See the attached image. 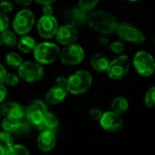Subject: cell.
Listing matches in <instances>:
<instances>
[{"label":"cell","mask_w":155,"mask_h":155,"mask_svg":"<svg viewBox=\"0 0 155 155\" xmlns=\"http://www.w3.org/2000/svg\"><path fill=\"white\" fill-rule=\"evenodd\" d=\"M85 57L84 49L77 44L66 46L60 52L59 58L63 64L66 65H78Z\"/></svg>","instance_id":"obj_9"},{"label":"cell","mask_w":155,"mask_h":155,"mask_svg":"<svg viewBox=\"0 0 155 155\" xmlns=\"http://www.w3.org/2000/svg\"><path fill=\"white\" fill-rule=\"evenodd\" d=\"M38 32L39 36L45 39L52 38L58 28V21L55 17H45L42 16L38 22Z\"/></svg>","instance_id":"obj_11"},{"label":"cell","mask_w":155,"mask_h":155,"mask_svg":"<svg viewBox=\"0 0 155 155\" xmlns=\"http://www.w3.org/2000/svg\"><path fill=\"white\" fill-rule=\"evenodd\" d=\"M64 20L67 22V25L72 26L75 28H81L87 23L88 13L79 8H71L65 12Z\"/></svg>","instance_id":"obj_13"},{"label":"cell","mask_w":155,"mask_h":155,"mask_svg":"<svg viewBox=\"0 0 155 155\" xmlns=\"http://www.w3.org/2000/svg\"><path fill=\"white\" fill-rule=\"evenodd\" d=\"M35 24V16L29 9L20 10L13 20V29L18 35L28 34Z\"/></svg>","instance_id":"obj_6"},{"label":"cell","mask_w":155,"mask_h":155,"mask_svg":"<svg viewBox=\"0 0 155 155\" xmlns=\"http://www.w3.org/2000/svg\"><path fill=\"white\" fill-rule=\"evenodd\" d=\"M116 33L120 39L127 42H130L134 44H141L145 41L144 34L140 29H138L137 28L127 22H122L118 24L116 28Z\"/></svg>","instance_id":"obj_7"},{"label":"cell","mask_w":155,"mask_h":155,"mask_svg":"<svg viewBox=\"0 0 155 155\" xmlns=\"http://www.w3.org/2000/svg\"><path fill=\"white\" fill-rule=\"evenodd\" d=\"M22 119L16 120L12 118H5L2 121V128L4 131H7L8 133L28 131L30 123L28 122V120H25Z\"/></svg>","instance_id":"obj_15"},{"label":"cell","mask_w":155,"mask_h":155,"mask_svg":"<svg viewBox=\"0 0 155 155\" xmlns=\"http://www.w3.org/2000/svg\"><path fill=\"white\" fill-rule=\"evenodd\" d=\"M129 1H131V2H135V1H138V0H129Z\"/></svg>","instance_id":"obj_43"},{"label":"cell","mask_w":155,"mask_h":155,"mask_svg":"<svg viewBox=\"0 0 155 155\" xmlns=\"http://www.w3.org/2000/svg\"><path fill=\"white\" fill-rule=\"evenodd\" d=\"M2 114L6 118H12L16 120H20L25 115V110L21 105L16 102H6L0 108Z\"/></svg>","instance_id":"obj_16"},{"label":"cell","mask_w":155,"mask_h":155,"mask_svg":"<svg viewBox=\"0 0 155 155\" xmlns=\"http://www.w3.org/2000/svg\"><path fill=\"white\" fill-rule=\"evenodd\" d=\"M58 126V120L56 115L48 112L45 116L42 124L38 127L42 130H50L53 131Z\"/></svg>","instance_id":"obj_22"},{"label":"cell","mask_w":155,"mask_h":155,"mask_svg":"<svg viewBox=\"0 0 155 155\" xmlns=\"http://www.w3.org/2000/svg\"><path fill=\"white\" fill-rule=\"evenodd\" d=\"M101 126L110 132H117L123 128V120L120 115L113 111L104 112L100 120Z\"/></svg>","instance_id":"obj_12"},{"label":"cell","mask_w":155,"mask_h":155,"mask_svg":"<svg viewBox=\"0 0 155 155\" xmlns=\"http://www.w3.org/2000/svg\"><path fill=\"white\" fill-rule=\"evenodd\" d=\"M144 103L148 108H155V86L147 91L144 96Z\"/></svg>","instance_id":"obj_28"},{"label":"cell","mask_w":155,"mask_h":155,"mask_svg":"<svg viewBox=\"0 0 155 155\" xmlns=\"http://www.w3.org/2000/svg\"><path fill=\"white\" fill-rule=\"evenodd\" d=\"M110 50L118 55H121L125 50V46L122 41H114L110 45Z\"/></svg>","instance_id":"obj_29"},{"label":"cell","mask_w":155,"mask_h":155,"mask_svg":"<svg viewBox=\"0 0 155 155\" xmlns=\"http://www.w3.org/2000/svg\"><path fill=\"white\" fill-rule=\"evenodd\" d=\"M36 46H37V44H36L35 39L28 36H23L18 41V48L26 54L33 52L36 48Z\"/></svg>","instance_id":"obj_20"},{"label":"cell","mask_w":155,"mask_h":155,"mask_svg":"<svg viewBox=\"0 0 155 155\" xmlns=\"http://www.w3.org/2000/svg\"><path fill=\"white\" fill-rule=\"evenodd\" d=\"M35 1L40 5H43V6H46V5H50L52 3H54L56 0H35Z\"/></svg>","instance_id":"obj_40"},{"label":"cell","mask_w":155,"mask_h":155,"mask_svg":"<svg viewBox=\"0 0 155 155\" xmlns=\"http://www.w3.org/2000/svg\"><path fill=\"white\" fill-rule=\"evenodd\" d=\"M130 67V58L126 55H120L111 62L107 69L108 76L112 80L119 81L121 80L128 74Z\"/></svg>","instance_id":"obj_8"},{"label":"cell","mask_w":155,"mask_h":155,"mask_svg":"<svg viewBox=\"0 0 155 155\" xmlns=\"http://www.w3.org/2000/svg\"><path fill=\"white\" fill-rule=\"evenodd\" d=\"M14 145V140L10 133L7 131H0V148L4 151H8Z\"/></svg>","instance_id":"obj_23"},{"label":"cell","mask_w":155,"mask_h":155,"mask_svg":"<svg viewBox=\"0 0 155 155\" xmlns=\"http://www.w3.org/2000/svg\"><path fill=\"white\" fill-rule=\"evenodd\" d=\"M56 144V137L53 131L50 130H42L38 138V148L43 151L51 150Z\"/></svg>","instance_id":"obj_17"},{"label":"cell","mask_w":155,"mask_h":155,"mask_svg":"<svg viewBox=\"0 0 155 155\" xmlns=\"http://www.w3.org/2000/svg\"><path fill=\"white\" fill-rule=\"evenodd\" d=\"M0 34H1V38H2L3 44H6L8 47H14L18 44V38L13 31L7 29V30L1 32Z\"/></svg>","instance_id":"obj_24"},{"label":"cell","mask_w":155,"mask_h":155,"mask_svg":"<svg viewBox=\"0 0 155 155\" xmlns=\"http://www.w3.org/2000/svg\"><path fill=\"white\" fill-rule=\"evenodd\" d=\"M129 109V101L124 97H117L111 102V110L118 115L125 113Z\"/></svg>","instance_id":"obj_21"},{"label":"cell","mask_w":155,"mask_h":155,"mask_svg":"<svg viewBox=\"0 0 155 155\" xmlns=\"http://www.w3.org/2000/svg\"><path fill=\"white\" fill-rule=\"evenodd\" d=\"M98 42H99L101 45L105 46V45H107V44L109 43V38H108L107 37H105V36H101V37L98 38Z\"/></svg>","instance_id":"obj_39"},{"label":"cell","mask_w":155,"mask_h":155,"mask_svg":"<svg viewBox=\"0 0 155 155\" xmlns=\"http://www.w3.org/2000/svg\"><path fill=\"white\" fill-rule=\"evenodd\" d=\"M87 23L93 30L101 34H111L116 31L118 26L116 18L104 10H93L88 14Z\"/></svg>","instance_id":"obj_1"},{"label":"cell","mask_w":155,"mask_h":155,"mask_svg":"<svg viewBox=\"0 0 155 155\" xmlns=\"http://www.w3.org/2000/svg\"><path fill=\"white\" fill-rule=\"evenodd\" d=\"M100 0H79L78 8H81L86 13L92 12L94 8L97 7Z\"/></svg>","instance_id":"obj_26"},{"label":"cell","mask_w":155,"mask_h":155,"mask_svg":"<svg viewBox=\"0 0 155 155\" xmlns=\"http://www.w3.org/2000/svg\"><path fill=\"white\" fill-rule=\"evenodd\" d=\"M14 1H15L17 4H18L19 6L28 7V6H29V5L32 3L33 0H14Z\"/></svg>","instance_id":"obj_38"},{"label":"cell","mask_w":155,"mask_h":155,"mask_svg":"<svg viewBox=\"0 0 155 155\" xmlns=\"http://www.w3.org/2000/svg\"><path fill=\"white\" fill-rule=\"evenodd\" d=\"M9 26V18L7 14L0 11V33L8 29Z\"/></svg>","instance_id":"obj_30"},{"label":"cell","mask_w":155,"mask_h":155,"mask_svg":"<svg viewBox=\"0 0 155 155\" xmlns=\"http://www.w3.org/2000/svg\"><path fill=\"white\" fill-rule=\"evenodd\" d=\"M56 38L58 42L64 46L72 45L78 39V29L69 25H64L58 28L56 33Z\"/></svg>","instance_id":"obj_14"},{"label":"cell","mask_w":155,"mask_h":155,"mask_svg":"<svg viewBox=\"0 0 155 155\" xmlns=\"http://www.w3.org/2000/svg\"><path fill=\"white\" fill-rule=\"evenodd\" d=\"M33 52L38 63L41 64H50L59 56L58 47L56 44L49 42H42L38 44Z\"/></svg>","instance_id":"obj_4"},{"label":"cell","mask_w":155,"mask_h":155,"mask_svg":"<svg viewBox=\"0 0 155 155\" xmlns=\"http://www.w3.org/2000/svg\"><path fill=\"white\" fill-rule=\"evenodd\" d=\"M18 75L26 82H37L43 79L44 69L43 67L38 62L27 61L23 62L18 68Z\"/></svg>","instance_id":"obj_5"},{"label":"cell","mask_w":155,"mask_h":155,"mask_svg":"<svg viewBox=\"0 0 155 155\" xmlns=\"http://www.w3.org/2000/svg\"><path fill=\"white\" fill-rule=\"evenodd\" d=\"M92 84V76L87 70H79L71 75L67 82L66 89L74 95L86 92Z\"/></svg>","instance_id":"obj_2"},{"label":"cell","mask_w":155,"mask_h":155,"mask_svg":"<svg viewBox=\"0 0 155 155\" xmlns=\"http://www.w3.org/2000/svg\"><path fill=\"white\" fill-rule=\"evenodd\" d=\"M6 75H7V71L5 68L3 67L2 64H0V85H3V83L5 82Z\"/></svg>","instance_id":"obj_36"},{"label":"cell","mask_w":155,"mask_h":155,"mask_svg":"<svg viewBox=\"0 0 155 155\" xmlns=\"http://www.w3.org/2000/svg\"><path fill=\"white\" fill-rule=\"evenodd\" d=\"M0 11L8 14V13H11L13 11V5L12 3H10L9 1H7V0H4V1L0 2Z\"/></svg>","instance_id":"obj_32"},{"label":"cell","mask_w":155,"mask_h":155,"mask_svg":"<svg viewBox=\"0 0 155 155\" xmlns=\"http://www.w3.org/2000/svg\"><path fill=\"white\" fill-rule=\"evenodd\" d=\"M102 114H103V113L101 112V110L100 109H96V108L91 110V111H90L91 117L93 120H100L101 118V116H102Z\"/></svg>","instance_id":"obj_33"},{"label":"cell","mask_w":155,"mask_h":155,"mask_svg":"<svg viewBox=\"0 0 155 155\" xmlns=\"http://www.w3.org/2000/svg\"><path fill=\"white\" fill-rule=\"evenodd\" d=\"M4 83L8 86H16L18 83V77L14 73H7Z\"/></svg>","instance_id":"obj_31"},{"label":"cell","mask_w":155,"mask_h":155,"mask_svg":"<svg viewBox=\"0 0 155 155\" xmlns=\"http://www.w3.org/2000/svg\"><path fill=\"white\" fill-rule=\"evenodd\" d=\"M91 63L92 68L95 70L99 71V72L107 71L108 67L110 65L109 59L105 56H103L101 54H95V55H93L92 58H91Z\"/></svg>","instance_id":"obj_19"},{"label":"cell","mask_w":155,"mask_h":155,"mask_svg":"<svg viewBox=\"0 0 155 155\" xmlns=\"http://www.w3.org/2000/svg\"><path fill=\"white\" fill-rule=\"evenodd\" d=\"M154 46H155V39H154Z\"/></svg>","instance_id":"obj_44"},{"label":"cell","mask_w":155,"mask_h":155,"mask_svg":"<svg viewBox=\"0 0 155 155\" xmlns=\"http://www.w3.org/2000/svg\"><path fill=\"white\" fill-rule=\"evenodd\" d=\"M67 82H68V80L66 79V78H64V77H58L57 80H56L57 86L60 87V88H65L66 89Z\"/></svg>","instance_id":"obj_35"},{"label":"cell","mask_w":155,"mask_h":155,"mask_svg":"<svg viewBox=\"0 0 155 155\" xmlns=\"http://www.w3.org/2000/svg\"><path fill=\"white\" fill-rule=\"evenodd\" d=\"M133 67L142 77H150L155 72V59L147 51L137 52L132 59Z\"/></svg>","instance_id":"obj_3"},{"label":"cell","mask_w":155,"mask_h":155,"mask_svg":"<svg viewBox=\"0 0 155 155\" xmlns=\"http://www.w3.org/2000/svg\"><path fill=\"white\" fill-rule=\"evenodd\" d=\"M5 155H30L28 150L20 144L13 145L8 151L5 152Z\"/></svg>","instance_id":"obj_27"},{"label":"cell","mask_w":155,"mask_h":155,"mask_svg":"<svg viewBox=\"0 0 155 155\" xmlns=\"http://www.w3.org/2000/svg\"><path fill=\"white\" fill-rule=\"evenodd\" d=\"M66 97H67V90L65 88H60L56 86L48 90V91L46 94V101L49 104L56 105L62 102Z\"/></svg>","instance_id":"obj_18"},{"label":"cell","mask_w":155,"mask_h":155,"mask_svg":"<svg viewBox=\"0 0 155 155\" xmlns=\"http://www.w3.org/2000/svg\"><path fill=\"white\" fill-rule=\"evenodd\" d=\"M48 113L47 106L41 101H35L26 109L27 120L29 123L39 127Z\"/></svg>","instance_id":"obj_10"},{"label":"cell","mask_w":155,"mask_h":155,"mask_svg":"<svg viewBox=\"0 0 155 155\" xmlns=\"http://www.w3.org/2000/svg\"><path fill=\"white\" fill-rule=\"evenodd\" d=\"M0 155H5V151L2 148H0Z\"/></svg>","instance_id":"obj_41"},{"label":"cell","mask_w":155,"mask_h":155,"mask_svg":"<svg viewBox=\"0 0 155 155\" xmlns=\"http://www.w3.org/2000/svg\"><path fill=\"white\" fill-rule=\"evenodd\" d=\"M3 45V41H2V38H1V34H0V47Z\"/></svg>","instance_id":"obj_42"},{"label":"cell","mask_w":155,"mask_h":155,"mask_svg":"<svg viewBox=\"0 0 155 155\" xmlns=\"http://www.w3.org/2000/svg\"><path fill=\"white\" fill-rule=\"evenodd\" d=\"M6 62L11 68H19L22 65L23 60H22V58L18 53L11 52V53H8L7 55V57H6Z\"/></svg>","instance_id":"obj_25"},{"label":"cell","mask_w":155,"mask_h":155,"mask_svg":"<svg viewBox=\"0 0 155 155\" xmlns=\"http://www.w3.org/2000/svg\"><path fill=\"white\" fill-rule=\"evenodd\" d=\"M53 8L51 5H46V6H43V9H42V13H43V16L45 17H51L53 16Z\"/></svg>","instance_id":"obj_34"},{"label":"cell","mask_w":155,"mask_h":155,"mask_svg":"<svg viewBox=\"0 0 155 155\" xmlns=\"http://www.w3.org/2000/svg\"><path fill=\"white\" fill-rule=\"evenodd\" d=\"M7 89L4 85H0V103H1L7 96Z\"/></svg>","instance_id":"obj_37"}]
</instances>
